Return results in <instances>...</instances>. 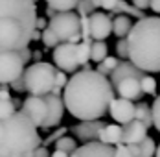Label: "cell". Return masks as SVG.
<instances>
[{"instance_id":"cell-1","label":"cell","mask_w":160,"mask_h":157,"mask_svg":"<svg viewBox=\"0 0 160 157\" xmlns=\"http://www.w3.org/2000/svg\"><path fill=\"white\" fill-rule=\"evenodd\" d=\"M114 85L105 74L92 70L88 63L68 79L63 93L64 107L78 120L101 118L114 100Z\"/></svg>"},{"instance_id":"cell-2","label":"cell","mask_w":160,"mask_h":157,"mask_svg":"<svg viewBox=\"0 0 160 157\" xmlns=\"http://www.w3.org/2000/svg\"><path fill=\"white\" fill-rule=\"evenodd\" d=\"M37 17L35 0H0V54L28 46Z\"/></svg>"},{"instance_id":"cell-3","label":"cell","mask_w":160,"mask_h":157,"mask_svg":"<svg viewBox=\"0 0 160 157\" xmlns=\"http://www.w3.org/2000/svg\"><path fill=\"white\" fill-rule=\"evenodd\" d=\"M129 59L144 72H160V17H142L127 35Z\"/></svg>"},{"instance_id":"cell-4","label":"cell","mask_w":160,"mask_h":157,"mask_svg":"<svg viewBox=\"0 0 160 157\" xmlns=\"http://www.w3.org/2000/svg\"><path fill=\"white\" fill-rule=\"evenodd\" d=\"M37 129L22 111L0 118V157H33L35 150L42 144Z\"/></svg>"},{"instance_id":"cell-5","label":"cell","mask_w":160,"mask_h":157,"mask_svg":"<svg viewBox=\"0 0 160 157\" xmlns=\"http://www.w3.org/2000/svg\"><path fill=\"white\" fill-rule=\"evenodd\" d=\"M55 72L57 68L46 61H35L24 70L26 91L35 96H44L52 93L55 85Z\"/></svg>"},{"instance_id":"cell-6","label":"cell","mask_w":160,"mask_h":157,"mask_svg":"<svg viewBox=\"0 0 160 157\" xmlns=\"http://www.w3.org/2000/svg\"><path fill=\"white\" fill-rule=\"evenodd\" d=\"M61 43H79L81 35V17L74 11H57L50 19L48 24Z\"/></svg>"},{"instance_id":"cell-7","label":"cell","mask_w":160,"mask_h":157,"mask_svg":"<svg viewBox=\"0 0 160 157\" xmlns=\"http://www.w3.org/2000/svg\"><path fill=\"white\" fill-rule=\"evenodd\" d=\"M70 157H132L127 150V144H105L101 141L85 142L83 146H78V150Z\"/></svg>"},{"instance_id":"cell-8","label":"cell","mask_w":160,"mask_h":157,"mask_svg":"<svg viewBox=\"0 0 160 157\" xmlns=\"http://www.w3.org/2000/svg\"><path fill=\"white\" fill-rule=\"evenodd\" d=\"M26 63L20 56V50L2 52L0 54V85H9L13 79L24 74Z\"/></svg>"},{"instance_id":"cell-9","label":"cell","mask_w":160,"mask_h":157,"mask_svg":"<svg viewBox=\"0 0 160 157\" xmlns=\"http://www.w3.org/2000/svg\"><path fill=\"white\" fill-rule=\"evenodd\" d=\"M53 63L57 68L64 72H76L79 61H78V43H59L53 48Z\"/></svg>"},{"instance_id":"cell-10","label":"cell","mask_w":160,"mask_h":157,"mask_svg":"<svg viewBox=\"0 0 160 157\" xmlns=\"http://www.w3.org/2000/svg\"><path fill=\"white\" fill-rule=\"evenodd\" d=\"M20 111H22L37 127H41L42 122H44V118H46V100H44V96L30 94V96L22 102Z\"/></svg>"},{"instance_id":"cell-11","label":"cell","mask_w":160,"mask_h":157,"mask_svg":"<svg viewBox=\"0 0 160 157\" xmlns=\"http://www.w3.org/2000/svg\"><path fill=\"white\" fill-rule=\"evenodd\" d=\"M44 100H46V118L42 122V129H52L55 126H59L61 118H63V113H64V100L61 96L53 93L44 94Z\"/></svg>"},{"instance_id":"cell-12","label":"cell","mask_w":160,"mask_h":157,"mask_svg":"<svg viewBox=\"0 0 160 157\" xmlns=\"http://www.w3.org/2000/svg\"><path fill=\"white\" fill-rule=\"evenodd\" d=\"M134 111H136V106L132 104V100H127V98H114L111 102V107H109V113L111 116L118 122V124H127L131 120H134Z\"/></svg>"},{"instance_id":"cell-13","label":"cell","mask_w":160,"mask_h":157,"mask_svg":"<svg viewBox=\"0 0 160 157\" xmlns=\"http://www.w3.org/2000/svg\"><path fill=\"white\" fill-rule=\"evenodd\" d=\"M105 122L101 118H94V120H79V124L74 126L72 131L74 135L83 142H92V141H99V133L103 129Z\"/></svg>"},{"instance_id":"cell-14","label":"cell","mask_w":160,"mask_h":157,"mask_svg":"<svg viewBox=\"0 0 160 157\" xmlns=\"http://www.w3.org/2000/svg\"><path fill=\"white\" fill-rule=\"evenodd\" d=\"M112 33V19L103 11H94L90 15V37L96 41H105Z\"/></svg>"},{"instance_id":"cell-15","label":"cell","mask_w":160,"mask_h":157,"mask_svg":"<svg viewBox=\"0 0 160 157\" xmlns=\"http://www.w3.org/2000/svg\"><path fill=\"white\" fill-rule=\"evenodd\" d=\"M114 91H116L118 96L127 98V100H138V98H142V94H144L138 78H123L122 81H118V83L114 85Z\"/></svg>"},{"instance_id":"cell-16","label":"cell","mask_w":160,"mask_h":157,"mask_svg":"<svg viewBox=\"0 0 160 157\" xmlns=\"http://www.w3.org/2000/svg\"><path fill=\"white\" fill-rule=\"evenodd\" d=\"M144 74H147V72H144L142 68H138L134 63L131 61V59H123V61H120L118 63V67L112 70V74H111V81H112V85H116L118 81H122L123 78H142Z\"/></svg>"},{"instance_id":"cell-17","label":"cell","mask_w":160,"mask_h":157,"mask_svg":"<svg viewBox=\"0 0 160 157\" xmlns=\"http://www.w3.org/2000/svg\"><path fill=\"white\" fill-rule=\"evenodd\" d=\"M147 137V126L134 118L127 124H123V144H136V142H142Z\"/></svg>"},{"instance_id":"cell-18","label":"cell","mask_w":160,"mask_h":157,"mask_svg":"<svg viewBox=\"0 0 160 157\" xmlns=\"http://www.w3.org/2000/svg\"><path fill=\"white\" fill-rule=\"evenodd\" d=\"M99 141L105 144H122L123 142V126L116 124H105L101 133H99Z\"/></svg>"},{"instance_id":"cell-19","label":"cell","mask_w":160,"mask_h":157,"mask_svg":"<svg viewBox=\"0 0 160 157\" xmlns=\"http://www.w3.org/2000/svg\"><path fill=\"white\" fill-rule=\"evenodd\" d=\"M131 30H132L131 15L120 13V15H116L112 19V33H114L116 37H127Z\"/></svg>"},{"instance_id":"cell-20","label":"cell","mask_w":160,"mask_h":157,"mask_svg":"<svg viewBox=\"0 0 160 157\" xmlns=\"http://www.w3.org/2000/svg\"><path fill=\"white\" fill-rule=\"evenodd\" d=\"M111 13H116V15L125 13V15L136 17V19H142V17H145L144 15V9H140V8H136V6H131V4H127V2H125V0H118L116 8L112 9Z\"/></svg>"},{"instance_id":"cell-21","label":"cell","mask_w":160,"mask_h":157,"mask_svg":"<svg viewBox=\"0 0 160 157\" xmlns=\"http://www.w3.org/2000/svg\"><path fill=\"white\" fill-rule=\"evenodd\" d=\"M109 56V46L105 41H96L92 39V48H90V61L99 63Z\"/></svg>"},{"instance_id":"cell-22","label":"cell","mask_w":160,"mask_h":157,"mask_svg":"<svg viewBox=\"0 0 160 157\" xmlns=\"http://www.w3.org/2000/svg\"><path fill=\"white\" fill-rule=\"evenodd\" d=\"M134 118L142 120V122L147 126V129H149V127L153 126V109H151V106H149V104H145V102H140V104H136Z\"/></svg>"},{"instance_id":"cell-23","label":"cell","mask_w":160,"mask_h":157,"mask_svg":"<svg viewBox=\"0 0 160 157\" xmlns=\"http://www.w3.org/2000/svg\"><path fill=\"white\" fill-rule=\"evenodd\" d=\"M90 48H92V39H81L78 43V61H79V67H85L90 61Z\"/></svg>"},{"instance_id":"cell-24","label":"cell","mask_w":160,"mask_h":157,"mask_svg":"<svg viewBox=\"0 0 160 157\" xmlns=\"http://www.w3.org/2000/svg\"><path fill=\"white\" fill-rule=\"evenodd\" d=\"M55 150H61V152H66L68 155H72L76 150H78V142H76V139H72V137H66V135H63L59 141H55Z\"/></svg>"},{"instance_id":"cell-25","label":"cell","mask_w":160,"mask_h":157,"mask_svg":"<svg viewBox=\"0 0 160 157\" xmlns=\"http://www.w3.org/2000/svg\"><path fill=\"white\" fill-rule=\"evenodd\" d=\"M138 144V157H153L157 152V144L151 137H145L142 142H136Z\"/></svg>"},{"instance_id":"cell-26","label":"cell","mask_w":160,"mask_h":157,"mask_svg":"<svg viewBox=\"0 0 160 157\" xmlns=\"http://www.w3.org/2000/svg\"><path fill=\"white\" fill-rule=\"evenodd\" d=\"M78 2L79 0H46V4L55 11H72L78 8Z\"/></svg>"},{"instance_id":"cell-27","label":"cell","mask_w":160,"mask_h":157,"mask_svg":"<svg viewBox=\"0 0 160 157\" xmlns=\"http://www.w3.org/2000/svg\"><path fill=\"white\" fill-rule=\"evenodd\" d=\"M118 63H120V59H116V57H111V56H107L103 61L98 63V72H101V74H105V76H111L112 70L118 67Z\"/></svg>"},{"instance_id":"cell-28","label":"cell","mask_w":160,"mask_h":157,"mask_svg":"<svg viewBox=\"0 0 160 157\" xmlns=\"http://www.w3.org/2000/svg\"><path fill=\"white\" fill-rule=\"evenodd\" d=\"M41 41L44 43V46H46V48H55L59 43H61V41H59V37L55 35V31L52 30L50 26L42 30V37H41Z\"/></svg>"},{"instance_id":"cell-29","label":"cell","mask_w":160,"mask_h":157,"mask_svg":"<svg viewBox=\"0 0 160 157\" xmlns=\"http://www.w3.org/2000/svg\"><path fill=\"white\" fill-rule=\"evenodd\" d=\"M140 85H142V91L144 94H155L157 93V79L149 74H144L140 78Z\"/></svg>"},{"instance_id":"cell-30","label":"cell","mask_w":160,"mask_h":157,"mask_svg":"<svg viewBox=\"0 0 160 157\" xmlns=\"http://www.w3.org/2000/svg\"><path fill=\"white\" fill-rule=\"evenodd\" d=\"M17 111V106L13 100H0V118H8Z\"/></svg>"},{"instance_id":"cell-31","label":"cell","mask_w":160,"mask_h":157,"mask_svg":"<svg viewBox=\"0 0 160 157\" xmlns=\"http://www.w3.org/2000/svg\"><path fill=\"white\" fill-rule=\"evenodd\" d=\"M78 11H79V15H92L96 11V4L92 0H79L78 2Z\"/></svg>"},{"instance_id":"cell-32","label":"cell","mask_w":160,"mask_h":157,"mask_svg":"<svg viewBox=\"0 0 160 157\" xmlns=\"http://www.w3.org/2000/svg\"><path fill=\"white\" fill-rule=\"evenodd\" d=\"M116 54L122 59H129V45H127V37H120V41L116 43Z\"/></svg>"},{"instance_id":"cell-33","label":"cell","mask_w":160,"mask_h":157,"mask_svg":"<svg viewBox=\"0 0 160 157\" xmlns=\"http://www.w3.org/2000/svg\"><path fill=\"white\" fill-rule=\"evenodd\" d=\"M66 133H68V129H66V127H59V129H55L53 133H50L48 137H46V139L42 141V144H44V146L55 144V141H59V139H61L63 135H66Z\"/></svg>"},{"instance_id":"cell-34","label":"cell","mask_w":160,"mask_h":157,"mask_svg":"<svg viewBox=\"0 0 160 157\" xmlns=\"http://www.w3.org/2000/svg\"><path fill=\"white\" fill-rule=\"evenodd\" d=\"M153 126L157 127L160 131V94L155 98V102H153Z\"/></svg>"},{"instance_id":"cell-35","label":"cell","mask_w":160,"mask_h":157,"mask_svg":"<svg viewBox=\"0 0 160 157\" xmlns=\"http://www.w3.org/2000/svg\"><path fill=\"white\" fill-rule=\"evenodd\" d=\"M81 17V35L83 39H92L90 37V15H79Z\"/></svg>"},{"instance_id":"cell-36","label":"cell","mask_w":160,"mask_h":157,"mask_svg":"<svg viewBox=\"0 0 160 157\" xmlns=\"http://www.w3.org/2000/svg\"><path fill=\"white\" fill-rule=\"evenodd\" d=\"M9 87H11L13 91H17V93H24V91H26V81H24V74H22V76H18L17 79H13V81L9 83Z\"/></svg>"},{"instance_id":"cell-37","label":"cell","mask_w":160,"mask_h":157,"mask_svg":"<svg viewBox=\"0 0 160 157\" xmlns=\"http://www.w3.org/2000/svg\"><path fill=\"white\" fill-rule=\"evenodd\" d=\"M66 83H68L66 72H64V70H61V68H57V72H55V87H61V89H64V87H66Z\"/></svg>"},{"instance_id":"cell-38","label":"cell","mask_w":160,"mask_h":157,"mask_svg":"<svg viewBox=\"0 0 160 157\" xmlns=\"http://www.w3.org/2000/svg\"><path fill=\"white\" fill-rule=\"evenodd\" d=\"M33 157H50V152L48 148L44 146V144H41L37 150H35V154H33Z\"/></svg>"},{"instance_id":"cell-39","label":"cell","mask_w":160,"mask_h":157,"mask_svg":"<svg viewBox=\"0 0 160 157\" xmlns=\"http://www.w3.org/2000/svg\"><path fill=\"white\" fill-rule=\"evenodd\" d=\"M20 56H22V59H24V63L28 65V63H30V59L33 57V52H32V50H30L28 46H24L22 50H20Z\"/></svg>"},{"instance_id":"cell-40","label":"cell","mask_w":160,"mask_h":157,"mask_svg":"<svg viewBox=\"0 0 160 157\" xmlns=\"http://www.w3.org/2000/svg\"><path fill=\"white\" fill-rule=\"evenodd\" d=\"M0 100H11V94H9V87L8 85H0Z\"/></svg>"},{"instance_id":"cell-41","label":"cell","mask_w":160,"mask_h":157,"mask_svg":"<svg viewBox=\"0 0 160 157\" xmlns=\"http://www.w3.org/2000/svg\"><path fill=\"white\" fill-rule=\"evenodd\" d=\"M132 6H136L140 9H147L151 6V0H132Z\"/></svg>"},{"instance_id":"cell-42","label":"cell","mask_w":160,"mask_h":157,"mask_svg":"<svg viewBox=\"0 0 160 157\" xmlns=\"http://www.w3.org/2000/svg\"><path fill=\"white\" fill-rule=\"evenodd\" d=\"M35 26H37V30H44V28H48V22H46V19H44V17H37Z\"/></svg>"},{"instance_id":"cell-43","label":"cell","mask_w":160,"mask_h":157,"mask_svg":"<svg viewBox=\"0 0 160 157\" xmlns=\"http://www.w3.org/2000/svg\"><path fill=\"white\" fill-rule=\"evenodd\" d=\"M155 13H158L160 15V0H151V6H149Z\"/></svg>"},{"instance_id":"cell-44","label":"cell","mask_w":160,"mask_h":157,"mask_svg":"<svg viewBox=\"0 0 160 157\" xmlns=\"http://www.w3.org/2000/svg\"><path fill=\"white\" fill-rule=\"evenodd\" d=\"M50 157H70V155H68L66 152H61V150H55V152H53V154H52Z\"/></svg>"},{"instance_id":"cell-45","label":"cell","mask_w":160,"mask_h":157,"mask_svg":"<svg viewBox=\"0 0 160 157\" xmlns=\"http://www.w3.org/2000/svg\"><path fill=\"white\" fill-rule=\"evenodd\" d=\"M55 13H57V11H55V9H53V8H50V6H46V15H48L50 19H52V17L55 15Z\"/></svg>"},{"instance_id":"cell-46","label":"cell","mask_w":160,"mask_h":157,"mask_svg":"<svg viewBox=\"0 0 160 157\" xmlns=\"http://www.w3.org/2000/svg\"><path fill=\"white\" fill-rule=\"evenodd\" d=\"M33 59H35V61H41V52H39V50L33 52Z\"/></svg>"},{"instance_id":"cell-47","label":"cell","mask_w":160,"mask_h":157,"mask_svg":"<svg viewBox=\"0 0 160 157\" xmlns=\"http://www.w3.org/2000/svg\"><path fill=\"white\" fill-rule=\"evenodd\" d=\"M155 157H160V144H158V148H157V152H155Z\"/></svg>"},{"instance_id":"cell-48","label":"cell","mask_w":160,"mask_h":157,"mask_svg":"<svg viewBox=\"0 0 160 157\" xmlns=\"http://www.w3.org/2000/svg\"><path fill=\"white\" fill-rule=\"evenodd\" d=\"M35 2H39V0H35Z\"/></svg>"}]
</instances>
